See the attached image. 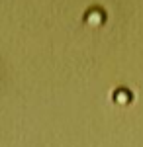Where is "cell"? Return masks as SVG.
Instances as JSON below:
<instances>
[{"mask_svg": "<svg viewBox=\"0 0 143 147\" xmlns=\"http://www.w3.org/2000/svg\"><path fill=\"white\" fill-rule=\"evenodd\" d=\"M132 100H133V96L127 88H118V90H114V102H116V104H130Z\"/></svg>", "mask_w": 143, "mask_h": 147, "instance_id": "cell-2", "label": "cell"}, {"mask_svg": "<svg viewBox=\"0 0 143 147\" xmlns=\"http://www.w3.org/2000/svg\"><path fill=\"white\" fill-rule=\"evenodd\" d=\"M84 22L90 24V26H100V24L106 22V12L102 8H90L84 14Z\"/></svg>", "mask_w": 143, "mask_h": 147, "instance_id": "cell-1", "label": "cell"}]
</instances>
